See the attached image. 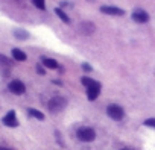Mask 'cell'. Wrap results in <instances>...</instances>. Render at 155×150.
Masks as SVG:
<instances>
[{"label": "cell", "mask_w": 155, "mask_h": 150, "mask_svg": "<svg viewBox=\"0 0 155 150\" xmlns=\"http://www.w3.org/2000/svg\"><path fill=\"white\" fill-rule=\"evenodd\" d=\"M81 82H82V85L87 88V97H88V100H96L97 97H99V94H101V84L97 82V81H93V79H90V78H87V76H84L82 79H81Z\"/></svg>", "instance_id": "6da1fadb"}, {"label": "cell", "mask_w": 155, "mask_h": 150, "mask_svg": "<svg viewBox=\"0 0 155 150\" xmlns=\"http://www.w3.org/2000/svg\"><path fill=\"white\" fill-rule=\"evenodd\" d=\"M65 106H67V100H65L64 97H61V96H56V97L50 99L49 103H47V108H49V111H50L52 114H56V112L64 111Z\"/></svg>", "instance_id": "7a4b0ae2"}, {"label": "cell", "mask_w": 155, "mask_h": 150, "mask_svg": "<svg viewBox=\"0 0 155 150\" xmlns=\"http://www.w3.org/2000/svg\"><path fill=\"white\" fill-rule=\"evenodd\" d=\"M76 136H78V139L82 141V142H91L96 138V132L91 127H81V129H78Z\"/></svg>", "instance_id": "3957f363"}, {"label": "cell", "mask_w": 155, "mask_h": 150, "mask_svg": "<svg viewBox=\"0 0 155 150\" xmlns=\"http://www.w3.org/2000/svg\"><path fill=\"white\" fill-rule=\"evenodd\" d=\"M107 114L113 118V120H116V121H120L123 117H125V111H123V108L122 106H119V105H110L108 108H107Z\"/></svg>", "instance_id": "277c9868"}, {"label": "cell", "mask_w": 155, "mask_h": 150, "mask_svg": "<svg viewBox=\"0 0 155 150\" xmlns=\"http://www.w3.org/2000/svg\"><path fill=\"white\" fill-rule=\"evenodd\" d=\"M8 88H9V91H11L12 94H17V96H21V94L26 93V85H25L21 81H18V79L11 81V82L8 84Z\"/></svg>", "instance_id": "5b68a950"}, {"label": "cell", "mask_w": 155, "mask_h": 150, "mask_svg": "<svg viewBox=\"0 0 155 150\" xmlns=\"http://www.w3.org/2000/svg\"><path fill=\"white\" fill-rule=\"evenodd\" d=\"M3 124L5 126H8V127H17L18 126V120H17V114H15V111L14 109H11L5 117H3Z\"/></svg>", "instance_id": "8992f818"}, {"label": "cell", "mask_w": 155, "mask_h": 150, "mask_svg": "<svg viewBox=\"0 0 155 150\" xmlns=\"http://www.w3.org/2000/svg\"><path fill=\"white\" fill-rule=\"evenodd\" d=\"M131 17H132V20H134L135 23H140V24L149 21V14H147L146 11H143V9H135Z\"/></svg>", "instance_id": "52a82bcc"}, {"label": "cell", "mask_w": 155, "mask_h": 150, "mask_svg": "<svg viewBox=\"0 0 155 150\" xmlns=\"http://www.w3.org/2000/svg\"><path fill=\"white\" fill-rule=\"evenodd\" d=\"M78 30H79V34H82V35H91L96 30V26L91 21H81V24L78 26Z\"/></svg>", "instance_id": "ba28073f"}, {"label": "cell", "mask_w": 155, "mask_h": 150, "mask_svg": "<svg viewBox=\"0 0 155 150\" xmlns=\"http://www.w3.org/2000/svg\"><path fill=\"white\" fill-rule=\"evenodd\" d=\"M101 12H104L107 15H123L125 14V11L117 6H101Z\"/></svg>", "instance_id": "9c48e42d"}, {"label": "cell", "mask_w": 155, "mask_h": 150, "mask_svg": "<svg viewBox=\"0 0 155 150\" xmlns=\"http://www.w3.org/2000/svg\"><path fill=\"white\" fill-rule=\"evenodd\" d=\"M41 64H43L46 68H50V70H56V68H59L58 62H56L55 59H52V58H47V56H41Z\"/></svg>", "instance_id": "30bf717a"}, {"label": "cell", "mask_w": 155, "mask_h": 150, "mask_svg": "<svg viewBox=\"0 0 155 150\" xmlns=\"http://www.w3.org/2000/svg\"><path fill=\"white\" fill-rule=\"evenodd\" d=\"M11 55H12V58H14L15 61H20V62H25V61L28 59L26 53H25L23 50H20V49H12Z\"/></svg>", "instance_id": "8fae6325"}, {"label": "cell", "mask_w": 155, "mask_h": 150, "mask_svg": "<svg viewBox=\"0 0 155 150\" xmlns=\"http://www.w3.org/2000/svg\"><path fill=\"white\" fill-rule=\"evenodd\" d=\"M28 112H29V115L31 117H34V118H37V120H44V114L41 112V111H38V109H34V108H29L28 109Z\"/></svg>", "instance_id": "7c38bea8"}, {"label": "cell", "mask_w": 155, "mask_h": 150, "mask_svg": "<svg viewBox=\"0 0 155 150\" xmlns=\"http://www.w3.org/2000/svg\"><path fill=\"white\" fill-rule=\"evenodd\" d=\"M55 14H56V15H58V17H59V18H61L64 23L70 24V17H68V15H67V14H65V12L61 9V8H56V9H55Z\"/></svg>", "instance_id": "4fadbf2b"}, {"label": "cell", "mask_w": 155, "mask_h": 150, "mask_svg": "<svg viewBox=\"0 0 155 150\" xmlns=\"http://www.w3.org/2000/svg\"><path fill=\"white\" fill-rule=\"evenodd\" d=\"M14 35H15L17 40H28L29 38V32H26L23 29H15L14 30Z\"/></svg>", "instance_id": "5bb4252c"}, {"label": "cell", "mask_w": 155, "mask_h": 150, "mask_svg": "<svg viewBox=\"0 0 155 150\" xmlns=\"http://www.w3.org/2000/svg\"><path fill=\"white\" fill-rule=\"evenodd\" d=\"M0 64H2V65H6V67H11L14 62L8 58V56H5V55H2V53H0Z\"/></svg>", "instance_id": "9a60e30c"}, {"label": "cell", "mask_w": 155, "mask_h": 150, "mask_svg": "<svg viewBox=\"0 0 155 150\" xmlns=\"http://www.w3.org/2000/svg\"><path fill=\"white\" fill-rule=\"evenodd\" d=\"M32 3H34V6H37L41 11L46 9V0H32Z\"/></svg>", "instance_id": "2e32d148"}, {"label": "cell", "mask_w": 155, "mask_h": 150, "mask_svg": "<svg viewBox=\"0 0 155 150\" xmlns=\"http://www.w3.org/2000/svg\"><path fill=\"white\" fill-rule=\"evenodd\" d=\"M143 124L147 126V127H153L155 129V118H147V120H144Z\"/></svg>", "instance_id": "e0dca14e"}, {"label": "cell", "mask_w": 155, "mask_h": 150, "mask_svg": "<svg viewBox=\"0 0 155 150\" xmlns=\"http://www.w3.org/2000/svg\"><path fill=\"white\" fill-rule=\"evenodd\" d=\"M82 70H84V71H87V73H90V71H93V68H91V65H90V64H87V62H82Z\"/></svg>", "instance_id": "ac0fdd59"}, {"label": "cell", "mask_w": 155, "mask_h": 150, "mask_svg": "<svg viewBox=\"0 0 155 150\" xmlns=\"http://www.w3.org/2000/svg\"><path fill=\"white\" fill-rule=\"evenodd\" d=\"M37 71H38V74H46V70L41 65H37Z\"/></svg>", "instance_id": "d6986e66"}, {"label": "cell", "mask_w": 155, "mask_h": 150, "mask_svg": "<svg viewBox=\"0 0 155 150\" xmlns=\"http://www.w3.org/2000/svg\"><path fill=\"white\" fill-rule=\"evenodd\" d=\"M0 150H11V148H8V147H2V145H0Z\"/></svg>", "instance_id": "ffe728a7"}, {"label": "cell", "mask_w": 155, "mask_h": 150, "mask_svg": "<svg viewBox=\"0 0 155 150\" xmlns=\"http://www.w3.org/2000/svg\"><path fill=\"white\" fill-rule=\"evenodd\" d=\"M122 150H129V148H122Z\"/></svg>", "instance_id": "44dd1931"}]
</instances>
